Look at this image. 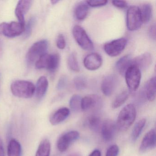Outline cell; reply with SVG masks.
<instances>
[{
    "label": "cell",
    "instance_id": "3957f363",
    "mask_svg": "<svg viewBox=\"0 0 156 156\" xmlns=\"http://www.w3.org/2000/svg\"><path fill=\"white\" fill-rule=\"evenodd\" d=\"M124 76L129 91H136L139 87L141 80L140 69L136 65H132L128 68Z\"/></svg>",
    "mask_w": 156,
    "mask_h": 156
},
{
    "label": "cell",
    "instance_id": "603a6c76",
    "mask_svg": "<svg viewBox=\"0 0 156 156\" xmlns=\"http://www.w3.org/2000/svg\"><path fill=\"white\" fill-rule=\"evenodd\" d=\"M140 10L142 23H147L152 17V9L151 5L149 3L143 4Z\"/></svg>",
    "mask_w": 156,
    "mask_h": 156
},
{
    "label": "cell",
    "instance_id": "5bb4252c",
    "mask_svg": "<svg viewBox=\"0 0 156 156\" xmlns=\"http://www.w3.org/2000/svg\"><path fill=\"white\" fill-rule=\"evenodd\" d=\"M156 147V131L155 129H151L144 136L140 147L139 151L143 153Z\"/></svg>",
    "mask_w": 156,
    "mask_h": 156
},
{
    "label": "cell",
    "instance_id": "ffe728a7",
    "mask_svg": "<svg viewBox=\"0 0 156 156\" xmlns=\"http://www.w3.org/2000/svg\"><path fill=\"white\" fill-rule=\"evenodd\" d=\"M145 93L147 99L151 102L156 98V77L151 78L145 85Z\"/></svg>",
    "mask_w": 156,
    "mask_h": 156
},
{
    "label": "cell",
    "instance_id": "9c48e42d",
    "mask_svg": "<svg viewBox=\"0 0 156 156\" xmlns=\"http://www.w3.org/2000/svg\"><path fill=\"white\" fill-rule=\"evenodd\" d=\"M80 137L79 132L76 130L69 131L59 137L57 142L58 150L61 152L66 151L72 143L77 140Z\"/></svg>",
    "mask_w": 156,
    "mask_h": 156
},
{
    "label": "cell",
    "instance_id": "e0dca14e",
    "mask_svg": "<svg viewBox=\"0 0 156 156\" xmlns=\"http://www.w3.org/2000/svg\"><path fill=\"white\" fill-rule=\"evenodd\" d=\"M152 63V57L148 52L145 53L133 59V65L137 66L140 69L145 70L147 69Z\"/></svg>",
    "mask_w": 156,
    "mask_h": 156
},
{
    "label": "cell",
    "instance_id": "8992f818",
    "mask_svg": "<svg viewBox=\"0 0 156 156\" xmlns=\"http://www.w3.org/2000/svg\"><path fill=\"white\" fill-rule=\"evenodd\" d=\"M73 34L75 40L82 49L86 51H91L94 49L93 42L82 27L75 25L73 28Z\"/></svg>",
    "mask_w": 156,
    "mask_h": 156
},
{
    "label": "cell",
    "instance_id": "ab89813d",
    "mask_svg": "<svg viewBox=\"0 0 156 156\" xmlns=\"http://www.w3.org/2000/svg\"><path fill=\"white\" fill-rule=\"evenodd\" d=\"M88 156H101V153L98 150H95Z\"/></svg>",
    "mask_w": 156,
    "mask_h": 156
},
{
    "label": "cell",
    "instance_id": "6da1fadb",
    "mask_svg": "<svg viewBox=\"0 0 156 156\" xmlns=\"http://www.w3.org/2000/svg\"><path fill=\"white\" fill-rule=\"evenodd\" d=\"M136 111L133 104L124 107L119 113L117 121V128L121 131L127 130L136 119Z\"/></svg>",
    "mask_w": 156,
    "mask_h": 156
},
{
    "label": "cell",
    "instance_id": "52a82bcc",
    "mask_svg": "<svg viewBox=\"0 0 156 156\" xmlns=\"http://www.w3.org/2000/svg\"><path fill=\"white\" fill-rule=\"evenodd\" d=\"M142 23L140 8L134 6L129 8L126 15V26L129 30L133 31L139 30Z\"/></svg>",
    "mask_w": 156,
    "mask_h": 156
},
{
    "label": "cell",
    "instance_id": "5b68a950",
    "mask_svg": "<svg viewBox=\"0 0 156 156\" xmlns=\"http://www.w3.org/2000/svg\"><path fill=\"white\" fill-rule=\"evenodd\" d=\"M25 27L20 22L2 23L0 24V34L9 38L20 36L24 32Z\"/></svg>",
    "mask_w": 156,
    "mask_h": 156
},
{
    "label": "cell",
    "instance_id": "30bf717a",
    "mask_svg": "<svg viewBox=\"0 0 156 156\" xmlns=\"http://www.w3.org/2000/svg\"><path fill=\"white\" fill-rule=\"evenodd\" d=\"M119 79L116 76L110 74L104 77L101 83V88L104 95L110 96L118 84Z\"/></svg>",
    "mask_w": 156,
    "mask_h": 156
},
{
    "label": "cell",
    "instance_id": "44dd1931",
    "mask_svg": "<svg viewBox=\"0 0 156 156\" xmlns=\"http://www.w3.org/2000/svg\"><path fill=\"white\" fill-rule=\"evenodd\" d=\"M8 156H22V150L20 143L12 139L10 140L8 147Z\"/></svg>",
    "mask_w": 156,
    "mask_h": 156
},
{
    "label": "cell",
    "instance_id": "f546056e",
    "mask_svg": "<svg viewBox=\"0 0 156 156\" xmlns=\"http://www.w3.org/2000/svg\"><path fill=\"white\" fill-rule=\"evenodd\" d=\"M68 65L70 69L74 72H78L80 70L77 57L75 53L71 54L68 57Z\"/></svg>",
    "mask_w": 156,
    "mask_h": 156
},
{
    "label": "cell",
    "instance_id": "4316f807",
    "mask_svg": "<svg viewBox=\"0 0 156 156\" xmlns=\"http://www.w3.org/2000/svg\"><path fill=\"white\" fill-rule=\"evenodd\" d=\"M129 96V93L127 90L123 91L119 94L115 98L112 103V107L113 108H117L122 106L127 100Z\"/></svg>",
    "mask_w": 156,
    "mask_h": 156
},
{
    "label": "cell",
    "instance_id": "74e56055",
    "mask_svg": "<svg viewBox=\"0 0 156 156\" xmlns=\"http://www.w3.org/2000/svg\"><path fill=\"white\" fill-rule=\"evenodd\" d=\"M148 34L150 37L155 40L156 39V25L155 24H152L148 30Z\"/></svg>",
    "mask_w": 156,
    "mask_h": 156
},
{
    "label": "cell",
    "instance_id": "836d02e7",
    "mask_svg": "<svg viewBox=\"0 0 156 156\" xmlns=\"http://www.w3.org/2000/svg\"><path fill=\"white\" fill-rule=\"evenodd\" d=\"M86 3L89 6L92 7H100L106 5L108 1L102 0V1H87Z\"/></svg>",
    "mask_w": 156,
    "mask_h": 156
},
{
    "label": "cell",
    "instance_id": "7c38bea8",
    "mask_svg": "<svg viewBox=\"0 0 156 156\" xmlns=\"http://www.w3.org/2000/svg\"><path fill=\"white\" fill-rule=\"evenodd\" d=\"M103 63L102 57L97 53H92L87 55L84 59L85 67L90 71H95L99 69Z\"/></svg>",
    "mask_w": 156,
    "mask_h": 156
},
{
    "label": "cell",
    "instance_id": "ac0fdd59",
    "mask_svg": "<svg viewBox=\"0 0 156 156\" xmlns=\"http://www.w3.org/2000/svg\"><path fill=\"white\" fill-rule=\"evenodd\" d=\"M133 65V58L130 55H126L121 57L116 63L115 69L122 76L125 75L128 68Z\"/></svg>",
    "mask_w": 156,
    "mask_h": 156
},
{
    "label": "cell",
    "instance_id": "d6a6232c",
    "mask_svg": "<svg viewBox=\"0 0 156 156\" xmlns=\"http://www.w3.org/2000/svg\"><path fill=\"white\" fill-rule=\"evenodd\" d=\"M119 152V148L116 145L110 146L107 151L106 156H118Z\"/></svg>",
    "mask_w": 156,
    "mask_h": 156
},
{
    "label": "cell",
    "instance_id": "60d3db41",
    "mask_svg": "<svg viewBox=\"0 0 156 156\" xmlns=\"http://www.w3.org/2000/svg\"><path fill=\"white\" fill-rule=\"evenodd\" d=\"M68 156H81L77 153H72L68 155Z\"/></svg>",
    "mask_w": 156,
    "mask_h": 156
},
{
    "label": "cell",
    "instance_id": "7402d4cb",
    "mask_svg": "<svg viewBox=\"0 0 156 156\" xmlns=\"http://www.w3.org/2000/svg\"><path fill=\"white\" fill-rule=\"evenodd\" d=\"M51 144L49 140L45 139L40 143L35 156H50Z\"/></svg>",
    "mask_w": 156,
    "mask_h": 156
},
{
    "label": "cell",
    "instance_id": "83f0119b",
    "mask_svg": "<svg viewBox=\"0 0 156 156\" xmlns=\"http://www.w3.org/2000/svg\"><path fill=\"white\" fill-rule=\"evenodd\" d=\"M60 55L57 54H50L49 64H48V69L51 72H54L58 68L60 64Z\"/></svg>",
    "mask_w": 156,
    "mask_h": 156
},
{
    "label": "cell",
    "instance_id": "4dcf8cb0",
    "mask_svg": "<svg viewBox=\"0 0 156 156\" xmlns=\"http://www.w3.org/2000/svg\"><path fill=\"white\" fill-rule=\"evenodd\" d=\"M74 85L78 90H83L87 87V82L84 77L83 76H77L74 79Z\"/></svg>",
    "mask_w": 156,
    "mask_h": 156
},
{
    "label": "cell",
    "instance_id": "7a4b0ae2",
    "mask_svg": "<svg viewBox=\"0 0 156 156\" xmlns=\"http://www.w3.org/2000/svg\"><path fill=\"white\" fill-rule=\"evenodd\" d=\"M12 93L20 98H31L35 92V87L31 82L24 80L14 81L11 85Z\"/></svg>",
    "mask_w": 156,
    "mask_h": 156
},
{
    "label": "cell",
    "instance_id": "9a60e30c",
    "mask_svg": "<svg viewBox=\"0 0 156 156\" xmlns=\"http://www.w3.org/2000/svg\"><path fill=\"white\" fill-rule=\"evenodd\" d=\"M31 2L32 1L28 0L20 1L18 2L15 9V13L16 17L20 22L24 25H25L24 16L30 9Z\"/></svg>",
    "mask_w": 156,
    "mask_h": 156
},
{
    "label": "cell",
    "instance_id": "8fae6325",
    "mask_svg": "<svg viewBox=\"0 0 156 156\" xmlns=\"http://www.w3.org/2000/svg\"><path fill=\"white\" fill-rule=\"evenodd\" d=\"M116 125L111 119H106L102 124L101 131L102 137L106 142L112 140L115 135Z\"/></svg>",
    "mask_w": 156,
    "mask_h": 156
},
{
    "label": "cell",
    "instance_id": "2e32d148",
    "mask_svg": "<svg viewBox=\"0 0 156 156\" xmlns=\"http://www.w3.org/2000/svg\"><path fill=\"white\" fill-rule=\"evenodd\" d=\"M70 111L66 107H63L56 110L50 119V122L53 126H56L63 122L69 116Z\"/></svg>",
    "mask_w": 156,
    "mask_h": 156
},
{
    "label": "cell",
    "instance_id": "f35d334b",
    "mask_svg": "<svg viewBox=\"0 0 156 156\" xmlns=\"http://www.w3.org/2000/svg\"><path fill=\"white\" fill-rule=\"evenodd\" d=\"M0 156H5L3 141L0 139Z\"/></svg>",
    "mask_w": 156,
    "mask_h": 156
},
{
    "label": "cell",
    "instance_id": "4fadbf2b",
    "mask_svg": "<svg viewBox=\"0 0 156 156\" xmlns=\"http://www.w3.org/2000/svg\"><path fill=\"white\" fill-rule=\"evenodd\" d=\"M102 105L101 98L96 95L87 96L82 98L81 109L83 111H87L91 109L98 108Z\"/></svg>",
    "mask_w": 156,
    "mask_h": 156
},
{
    "label": "cell",
    "instance_id": "ba28073f",
    "mask_svg": "<svg viewBox=\"0 0 156 156\" xmlns=\"http://www.w3.org/2000/svg\"><path fill=\"white\" fill-rule=\"evenodd\" d=\"M127 44V40L121 38L105 44L104 49L106 53L111 57L118 56L124 51Z\"/></svg>",
    "mask_w": 156,
    "mask_h": 156
},
{
    "label": "cell",
    "instance_id": "d6986e66",
    "mask_svg": "<svg viewBox=\"0 0 156 156\" xmlns=\"http://www.w3.org/2000/svg\"><path fill=\"white\" fill-rule=\"evenodd\" d=\"M48 80L45 76H41L38 79L35 87V93L37 98L41 99L44 96L48 89Z\"/></svg>",
    "mask_w": 156,
    "mask_h": 156
},
{
    "label": "cell",
    "instance_id": "f1b7e54d",
    "mask_svg": "<svg viewBox=\"0 0 156 156\" xmlns=\"http://www.w3.org/2000/svg\"><path fill=\"white\" fill-rule=\"evenodd\" d=\"M82 99V98L79 95H74L71 97L69 102V105L73 112H78L81 109Z\"/></svg>",
    "mask_w": 156,
    "mask_h": 156
},
{
    "label": "cell",
    "instance_id": "cb8c5ba5",
    "mask_svg": "<svg viewBox=\"0 0 156 156\" xmlns=\"http://www.w3.org/2000/svg\"><path fill=\"white\" fill-rule=\"evenodd\" d=\"M89 8L86 3H81L76 6L75 10L76 18L79 21L84 20L88 13Z\"/></svg>",
    "mask_w": 156,
    "mask_h": 156
},
{
    "label": "cell",
    "instance_id": "8d00e7d4",
    "mask_svg": "<svg viewBox=\"0 0 156 156\" xmlns=\"http://www.w3.org/2000/svg\"><path fill=\"white\" fill-rule=\"evenodd\" d=\"M113 5L119 9H125L127 6V3L125 1H113Z\"/></svg>",
    "mask_w": 156,
    "mask_h": 156
},
{
    "label": "cell",
    "instance_id": "d590c367",
    "mask_svg": "<svg viewBox=\"0 0 156 156\" xmlns=\"http://www.w3.org/2000/svg\"><path fill=\"white\" fill-rule=\"evenodd\" d=\"M67 77L65 76L61 77L57 84V88L58 90H62L66 87L67 83Z\"/></svg>",
    "mask_w": 156,
    "mask_h": 156
},
{
    "label": "cell",
    "instance_id": "484cf974",
    "mask_svg": "<svg viewBox=\"0 0 156 156\" xmlns=\"http://www.w3.org/2000/svg\"><path fill=\"white\" fill-rule=\"evenodd\" d=\"M146 119H142L139 120L134 126L131 133V139L132 141H136L142 132L146 125Z\"/></svg>",
    "mask_w": 156,
    "mask_h": 156
},
{
    "label": "cell",
    "instance_id": "d4e9b609",
    "mask_svg": "<svg viewBox=\"0 0 156 156\" xmlns=\"http://www.w3.org/2000/svg\"><path fill=\"white\" fill-rule=\"evenodd\" d=\"M87 125L90 129L94 132H98L101 130L102 124L100 118L96 115H92L88 117Z\"/></svg>",
    "mask_w": 156,
    "mask_h": 156
},
{
    "label": "cell",
    "instance_id": "277c9868",
    "mask_svg": "<svg viewBox=\"0 0 156 156\" xmlns=\"http://www.w3.org/2000/svg\"><path fill=\"white\" fill-rule=\"evenodd\" d=\"M48 46V42L46 40L39 41L34 43L29 49L26 55L28 63L32 64L46 54Z\"/></svg>",
    "mask_w": 156,
    "mask_h": 156
},
{
    "label": "cell",
    "instance_id": "b9f144b4",
    "mask_svg": "<svg viewBox=\"0 0 156 156\" xmlns=\"http://www.w3.org/2000/svg\"><path fill=\"white\" fill-rule=\"evenodd\" d=\"M59 2V1H57V0H52V1H51V2L52 4H56V3Z\"/></svg>",
    "mask_w": 156,
    "mask_h": 156
},
{
    "label": "cell",
    "instance_id": "e575fe53",
    "mask_svg": "<svg viewBox=\"0 0 156 156\" xmlns=\"http://www.w3.org/2000/svg\"><path fill=\"white\" fill-rule=\"evenodd\" d=\"M56 45L59 49L63 50L65 48L66 45L64 36L62 34H59L56 41Z\"/></svg>",
    "mask_w": 156,
    "mask_h": 156
},
{
    "label": "cell",
    "instance_id": "1f68e13d",
    "mask_svg": "<svg viewBox=\"0 0 156 156\" xmlns=\"http://www.w3.org/2000/svg\"><path fill=\"white\" fill-rule=\"evenodd\" d=\"M35 21V18H32L29 20V21L27 23V25H26V27H25V30H24V37L25 38H28L30 35L32 31L33 27L34 25Z\"/></svg>",
    "mask_w": 156,
    "mask_h": 156
}]
</instances>
